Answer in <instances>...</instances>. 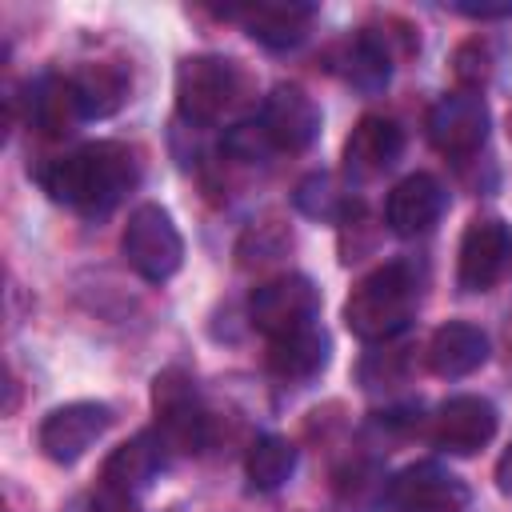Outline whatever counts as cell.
Here are the masks:
<instances>
[{
  "label": "cell",
  "instance_id": "obj_1",
  "mask_svg": "<svg viewBox=\"0 0 512 512\" xmlns=\"http://www.w3.org/2000/svg\"><path fill=\"white\" fill-rule=\"evenodd\" d=\"M36 184L84 220H100L140 184V156L120 140H92L68 156L40 164Z\"/></svg>",
  "mask_w": 512,
  "mask_h": 512
},
{
  "label": "cell",
  "instance_id": "obj_2",
  "mask_svg": "<svg viewBox=\"0 0 512 512\" xmlns=\"http://www.w3.org/2000/svg\"><path fill=\"white\" fill-rule=\"evenodd\" d=\"M420 296L424 272L416 268V260H388L348 292L344 324L364 344H388L416 320Z\"/></svg>",
  "mask_w": 512,
  "mask_h": 512
},
{
  "label": "cell",
  "instance_id": "obj_3",
  "mask_svg": "<svg viewBox=\"0 0 512 512\" xmlns=\"http://www.w3.org/2000/svg\"><path fill=\"white\" fill-rule=\"evenodd\" d=\"M244 96V68L220 52H196L176 64V112L196 128L220 124Z\"/></svg>",
  "mask_w": 512,
  "mask_h": 512
},
{
  "label": "cell",
  "instance_id": "obj_4",
  "mask_svg": "<svg viewBox=\"0 0 512 512\" xmlns=\"http://www.w3.org/2000/svg\"><path fill=\"white\" fill-rule=\"evenodd\" d=\"M120 252H124L128 268L140 280L164 284L184 264V236L172 224L168 208H160V204H136L128 212L124 232H120Z\"/></svg>",
  "mask_w": 512,
  "mask_h": 512
},
{
  "label": "cell",
  "instance_id": "obj_5",
  "mask_svg": "<svg viewBox=\"0 0 512 512\" xmlns=\"http://www.w3.org/2000/svg\"><path fill=\"white\" fill-rule=\"evenodd\" d=\"M152 412H156V436L168 452H200L208 440V412L200 404L196 380L188 368H164L152 380Z\"/></svg>",
  "mask_w": 512,
  "mask_h": 512
},
{
  "label": "cell",
  "instance_id": "obj_6",
  "mask_svg": "<svg viewBox=\"0 0 512 512\" xmlns=\"http://www.w3.org/2000/svg\"><path fill=\"white\" fill-rule=\"evenodd\" d=\"M248 320L268 340L304 332L320 320V288L304 272H284L248 292Z\"/></svg>",
  "mask_w": 512,
  "mask_h": 512
},
{
  "label": "cell",
  "instance_id": "obj_7",
  "mask_svg": "<svg viewBox=\"0 0 512 512\" xmlns=\"http://www.w3.org/2000/svg\"><path fill=\"white\" fill-rule=\"evenodd\" d=\"M488 124L492 112L480 92H444L424 120L432 148L444 152L448 160H472L488 140Z\"/></svg>",
  "mask_w": 512,
  "mask_h": 512
},
{
  "label": "cell",
  "instance_id": "obj_8",
  "mask_svg": "<svg viewBox=\"0 0 512 512\" xmlns=\"http://www.w3.org/2000/svg\"><path fill=\"white\" fill-rule=\"evenodd\" d=\"M112 408L104 400H72L52 408L40 428H36V448L52 464H76L108 428H112Z\"/></svg>",
  "mask_w": 512,
  "mask_h": 512
},
{
  "label": "cell",
  "instance_id": "obj_9",
  "mask_svg": "<svg viewBox=\"0 0 512 512\" xmlns=\"http://www.w3.org/2000/svg\"><path fill=\"white\" fill-rule=\"evenodd\" d=\"M508 260H512V228L500 216H476L460 236L456 284L464 292H488L504 276Z\"/></svg>",
  "mask_w": 512,
  "mask_h": 512
},
{
  "label": "cell",
  "instance_id": "obj_10",
  "mask_svg": "<svg viewBox=\"0 0 512 512\" xmlns=\"http://www.w3.org/2000/svg\"><path fill=\"white\" fill-rule=\"evenodd\" d=\"M468 488L436 460H416L388 480V512H464Z\"/></svg>",
  "mask_w": 512,
  "mask_h": 512
},
{
  "label": "cell",
  "instance_id": "obj_11",
  "mask_svg": "<svg viewBox=\"0 0 512 512\" xmlns=\"http://www.w3.org/2000/svg\"><path fill=\"white\" fill-rule=\"evenodd\" d=\"M256 124L276 152H304L320 136V108L300 84H276L264 96Z\"/></svg>",
  "mask_w": 512,
  "mask_h": 512
},
{
  "label": "cell",
  "instance_id": "obj_12",
  "mask_svg": "<svg viewBox=\"0 0 512 512\" xmlns=\"http://www.w3.org/2000/svg\"><path fill=\"white\" fill-rule=\"evenodd\" d=\"M496 404L484 396H448L432 416V444L448 456H476L496 436Z\"/></svg>",
  "mask_w": 512,
  "mask_h": 512
},
{
  "label": "cell",
  "instance_id": "obj_13",
  "mask_svg": "<svg viewBox=\"0 0 512 512\" xmlns=\"http://www.w3.org/2000/svg\"><path fill=\"white\" fill-rule=\"evenodd\" d=\"M444 208H448V188L432 172H412V176H404L388 192V200H384V224H388L392 236L412 240V236L432 232L440 224Z\"/></svg>",
  "mask_w": 512,
  "mask_h": 512
},
{
  "label": "cell",
  "instance_id": "obj_14",
  "mask_svg": "<svg viewBox=\"0 0 512 512\" xmlns=\"http://www.w3.org/2000/svg\"><path fill=\"white\" fill-rule=\"evenodd\" d=\"M224 16L240 20L256 44H264L272 52H288L308 40V24H312L316 8L300 4V0H256L248 8H224Z\"/></svg>",
  "mask_w": 512,
  "mask_h": 512
},
{
  "label": "cell",
  "instance_id": "obj_15",
  "mask_svg": "<svg viewBox=\"0 0 512 512\" xmlns=\"http://www.w3.org/2000/svg\"><path fill=\"white\" fill-rule=\"evenodd\" d=\"M164 464H168L164 440L156 436V428H144L132 440H124L120 448H112V456L100 468V484L104 488H116V492L140 496V492H148L160 480Z\"/></svg>",
  "mask_w": 512,
  "mask_h": 512
},
{
  "label": "cell",
  "instance_id": "obj_16",
  "mask_svg": "<svg viewBox=\"0 0 512 512\" xmlns=\"http://www.w3.org/2000/svg\"><path fill=\"white\" fill-rule=\"evenodd\" d=\"M400 152H404V128L392 116L368 112L356 120V128L344 140V172L360 180L380 176L400 160Z\"/></svg>",
  "mask_w": 512,
  "mask_h": 512
},
{
  "label": "cell",
  "instance_id": "obj_17",
  "mask_svg": "<svg viewBox=\"0 0 512 512\" xmlns=\"http://www.w3.org/2000/svg\"><path fill=\"white\" fill-rule=\"evenodd\" d=\"M484 360H488V336L468 320H448L428 340V368L444 380L472 376L476 368H484Z\"/></svg>",
  "mask_w": 512,
  "mask_h": 512
},
{
  "label": "cell",
  "instance_id": "obj_18",
  "mask_svg": "<svg viewBox=\"0 0 512 512\" xmlns=\"http://www.w3.org/2000/svg\"><path fill=\"white\" fill-rule=\"evenodd\" d=\"M332 360V340L320 324L304 328V332H292V336H280L268 344V372L284 384H308L316 380Z\"/></svg>",
  "mask_w": 512,
  "mask_h": 512
},
{
  "label": "cell",
  "instance_id": "obj_19",
  "mask_svg": "<svg viewBox=\"0 0 512 512\" xmlns=\"http://www.w3.org/2000/svg\"><path fill=\"white\" fill-rule=\"evenodd\" d=\"M84 120L72 76H56L44 72L28 84V124L40 128L44 136H68L76 124Z\"/></svg>",
  "mask_w": 512,
  "mask_h": 512
},
{
  "label": "cell",
  "instance_id": "obj_20",
  "mask_svg": "<svg viewBox=\"0 0 512 512\" xmlns=\"http://www.w3.org/2000/svg\"><path fill=\"white\" fill-rule=\"evenodd\" d=\"M72 88H76L84 120H104V116L120 112V104L128 100L132 76L116 60H92L80 72H72Z\"/></svg>",
  "mask_w": 512,
  "mask_h": 512
},
{
  "label": "cell",
  "instance_id": "obj_21",
  "mask_svg": "<svg viewBox=\"0 0 512 512\" xmlns=\"http://www.w3.org/2000/svg\"><path fill=\"white\" fill-rule=\"evenodd\" d=\"M340 76L364 92V96H376L380 88H388L392 80V52L388 44L376 36V32H356L352 40H344L340 48Z\"/></svg>",
  "mask_w": 512,
  "mask_h": 512
},
{
  "label": "cell",
  "instance_id": "obj_22",
  "mask_svg": "<svg viewBox=\"0 0 512 512\" xmlns=\"http://www.w3.org/2000/svg\"><path fill=\"white\" fill-rule=\"evenodd\" d=\"M296 444L276 436V432H264L248 444L244 452V476H248V488L252 492H276L292 480L296 472Z\"/></svg>",
  "mask_w": 512,
  "mask_h": 512
},
{
  "label": "cell",
  "instance_id": "obj_23",
  "mask_svg": "<svg viewBox=\"0 0 512 512\" xmlns=\"http://www.w3.org/2000/svg\"><path fill=\"white\" fill-rule=\"evenodd\" d=\"M292 204L296 212H304L308 220H320V224H344L352 212H356V200L352 192L340 184V176L332 172H308L296 192H292Z\"/></svg>",
  "mask_w": 512,
  "mask_h": 512
},
{
  "label": "cell",
  "instance_id": "obj_24",
  "mask_svg": "<svg viewBox=\"0 0 512 512\" xmlns=\"http://www.w3.org/2000/svg\"><path fill=\"white\" fill-rule=\"evenodd\" d=\"M388 480H392V476H384L380 464L360 460V464H352V468L340 472V480H336V500H340L348 512H384V508H388Z\"/></svg>",
  "mask_w": 512,
  "mask_h": 512
},
{
  "label": "cell",
  "instance_id": "obj_25",
  "mask_svg": "<svg viewBox=\"0 0 512 512\" xmlns=\"http://www.w3.org/2000/svg\"><path fill=\"white\" fill-rule=\"evenodd\" d=\"M492 64H496V56H492V48L484 40L460 44L456 56H452V72H456L460 92H480L492 80Z\"/></svg>",
  "mask_w": 512,
  "mask_h": 512
},
{
  "label": "cell",
  "instance_id": "obj_26",
  "mask_svg": "<svg viewBox=\"0 0 512 512\" xmlns=\"http://www.w3.org/2000/svg\"><path fill=\"white\" fill-rule=\"evenodd\" d=\"M92 512H144L140 508V496H132V492H116V488H96V496H92Z\"/></svg>",
  "mask_w": 512,
  "mask_h": 512
},
{
  "label": "cell",
  "instance_id": "obj_27",
  "mask_svg": "<svg viewBox=\"0 0 512 512\" xmlns=\"http://www.w3.org/2000/svg\"><path fill=\"white\" fill-rule=\"evenodd\" d=\"M452 12H460V16H468V20H508V16H512V0H504V4H472V0H456Z\"/></svg>",
  "mask_w": 512,
  "mask_h": 512
},
{
  "label": "cell",
  "instance_id": "obj_28",
  "mask_svg": "<svg viewBox=\"0 0 512 512\" xmlns=\"http://www.w3.org/2000/svg\"><path fill=\"white\" fill-rule=\"evenodd\" d=\"M496 488L512 500V444H508V448H504V456L496 460Z\"/></svg>",
  "mask_w": 512,
  "mask_h": 512
}]
</instances>
